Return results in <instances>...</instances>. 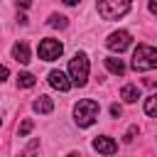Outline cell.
<instances>
[{
	"label": "cell",
	"mask_w": 157,
	"mask_h": 157,
	"mask_svg": "<svg viewBox=\"0 0 157 157\" xmlns=\"http://www.w3.org/2000/svg\"><path fill=\"white\" fill-rule=\"evenodd\" d=\"M34 83H37V78H34V74H29V71H25V74L17 76V86H22V88H32Z\"/></svg>",
	"instance_id": "4fadbf2b"
},
{
	"label": "cell",
	"mask_w": 157,
	"mask_h": 157,
	"mask_svg": "<svg viewBox=\"0 0 157 157\" xmlns=\"http://www.w3.org/2000/svg\"><path fill=\"white\" fill-rule=\"evenodd\" d=\"M147 7H150V12H152V15H157V0H150V5H147Z\"/></svg>",
	"instance_id": "ac0fdd59"
},
{
	"label": "cell",
	"mask_w": 157,
	"mask_h": 157,
	"mask_svg": "<svg viewBox=\"0 0 157 157\" xmlns=\"http://www.w3.org/2000/svg\"><path fill=\"white\" fill-rule=\"evenodd\" d=\"M130 42H132V37H130V32H125V29H118V32H113V34H108V39H105V47L110 49V52H125L128 47H130Z\"/></svg>",
	"instance_id": "8992f818"
},
{
	"label": "cell",
	"mask_w": 157,
	"mask_h": 157,
	"mask_svg": "<svg viewBox=\"0 0 157 157\" xmlns=\"http://www.w3.org/2000/svg\"><path fill=\"white\" fill-rule=\"evenodd\" d=\"M98 113H101V105L93 101V98H83L74 105V120L78 128H88L98 120Z\"/></svg>",
	"instance_id": "6da1fadb"
},
{
	"label": "cell",
	"mask_w": 157,
	"mask_h": 157,
	"mask_svg": "<svg viewBox=\"0 0 157 157\" xmlns=\"http://www.w3.org/2000/svg\"><path fill=\"white\" fill-rule=\"evenodd\" d=\"M69 78L74 81V86H86V81H88V56L83 52L74 54V59L69 61Z\"/></svg>",
	"instance_id": "3957f363"
},
{
	"label": "cell",
	"mask_w": 157,
	"mask_h": 157,
	"mask_svg": "<svg viewBox=\"0 0 157 157\" xmlns=\"http://www.w3.org/2000/svg\"><path fill=\"white\" fill-rule=\"evenodd\" d=\"M49 27L64 29V27H66V17H64V15H52V17H49Z\"/></svg>",
	"instance_id": "9a60e30c"
},
{
	"label": "cell",
	"mask_w": 157,
	"mask_h": 157,
	"mask_svg": "<svg viewBox=\"0 0 157 157\" xmlns=\"http://www.w3.org/2000/svg\"><path fill=\"white\" fill-rule=\"evenodd\" d=\"M12 56H15L20 64H27V61H29V47H27L25 42H17V44L12 47Z\"/></svg>",
	"instance_id": "30bf717a"
},
{
	"label": "cell",
	"mask_w": 157,
	"mask_h": 157,
	"mask_svg": "<svg viewBox=\"0 0 157 157\" xmlns=\"http://www.w3.org/2000/svg\"><path fill=\"white\" fill-rule=\"evenodd\" d=\"M49 86H54V88H59V91H69L71 86H74V81H69L66 78V74H61V71H49Z\"/></svg>",
	"instance_id": "52a82bcc"
},
{
	"label": "cell",
	"mask_w": 157,
	"mask_h": 157,
	"mask_svg": "<svg viewBox=\"0 0 157 157\" xmlns=\"http://www.w3.org/2000/svg\"><path fill=\"white\" fill-rule=\"evenodd\" d=\"M105 69H108L110 74H115V76H123V74H125L123 59H115V56H108V59H105Z\"/></svg>",
	"instance_id": "7c38bea8"
},
{
	"label": "cell",
	"mask_w": 157,
	"mask_h": 157,
	"mask_svg": "<svg viewBox=\"0 0 157 157\" xmlns=\"http://www.w3.org/2000/svg\"><path fill=\"white\" fill-rule=\"evenodd\" d=\"M37 52H39V59H42V61H54V59L61 56L64 44H61L59 39H42Z\"/></svg>",
	"instance_id": "5b68a950"
},
{
	"label": "cell",
	"mask_w": 157,
	"mask_h": 157,
	"mask_svg": "<svg viewBox=\"0 0 157 157\" xmlns=\"http://www.w3.org/2000/svg\"><path fill=\"white\" fill-rule=\"evenodd\" d=\"M132 135H135V128H130V130H128V135H125V142H132Z\"/></svg>",
	"instance_id": "d6986e66"
},
{
	"label": "cell",
	"mask_w": 157,
	"mask_h": 157,
	"mask_svg": "<svg viewBox=\"0 0 157 157\" xmlns=\"http://www.w3.org/2000/svg\"><path fill=\"white\" fill-rule=\"evenodd\" d=\"M132 69L135 71H152L157 69V49L150 44H137L132 54Z\"/></svg>",
	"instance_id": "7a4b0ae2"
},
{
	"label": "cell",
	"mask_w": 157,
	"mask_h": 157,
	"mask_svg": "<svg viewBox=\"0 0 157 157\" xmlns=\"http://www.w3.org/2000/svg\"><path fill=\"white\" fill-rule=\"evenodd\" d=\"M120 113H123V110H120V105H110V115H113V118H118Z\"/></svg>",
	"instance_id": "e0dca14e"
},
{
	"label": "cell",
	"mask_w": 157,
	"mask_h": 157,
	"mask_svg": "<svg viewBox=\"0 0 157 157\" xmlns=\"http://www.w3.org/2000/svg\"><path fill=\"white\" fill-rule=\"evenodd\" d=\"M29 130H32V120H25V123L20 125V137H25Z\"/></svg>",
	"instance_id": "2e32d148"
},
{
	"label": "cell",
	"mask_w": 157,
	"mask_h": 157,
	"mask_svg": "<svg viewBox=\"0 0 157 157\" xmlns=\"http://www.w3.org/2000/svg\"><path fill=\"white\" fill-rule=\"evenodd\" d=\"M145 113L157 118V93H152L150 98H145Z\"/></svg>",
	"instance_id": "5bb4252c"
},
{
	"label": "cell",
	"mask_w": 157,
	"mask_h": 157,
	"mask_svg": "<svg viewBox=\"0 0 157 157\" xmlns=\"http://www.w3.org/2000/svg\"><path fill=\"white\" fill-rule=\"evenodd\" d=\"M17 5H20V7H29V5H32V0H17Z\"/></svg>",
	"instance_id": "ffe728a7"
},
{
	"label": "cell",
	"mask_w": 157,
	"mask_h": 157,
	"mask_svg": "<svg viewBox=\"0 0 157 157\" xmlns=\"http://www.w3.org/2000/svg\"><path fill=\"white\" fill-rule=\"evenodd\" d=\"M98 15L103 20H120L130 10V0H98Z\"/></svg>",
	"instance_id": "277c9868"
},
{
	"label": "cell",
	"mask_w": 157,
	"mask_h": 157,
	"mask_svg": "<svg viewBox=\"0 0 157 157\" xmlns=\"http://www.w3.org/2000/svg\"><path fill=\"white\" fill-rule=\"evenodd\" d=\"M37 113H42V115H47V113H52L54 110V103H52V98L49 96H39L37 101H34V105H32Z\"/></svg>",
	"instance_id": "8fae6325"
},
{
	"label": "cell",
	"mask_w": 157,
	"mask_h": 157,
	"mask_svg": "<svg viewBox=\"0 0 157 157\" xmlns=\"http://www.w3.org/2000/svg\"><path fill=\"white\" fill-rule=\"evenodd\" d=\"M93 150H96V152H103V155H115V152H118V145H115L110 137L103 135V137H96V140H93Z\"/></svg>",
	"instance_id": "ba28073f"
},
{
	"label": "cell",
	"mask_w": 157,
	"mask_h": 157,
	"mask_svg": "<svg viewBox=\"0 0 157 157\" xmlns=\"http://www.w3.org/2000/svg\"><path fill=\"white\" fill-rule=\"evenodd\" d=\"M120 98H123L125 103H135V101L140 98V88H137L135 83H125V86L120 88Z\"/></svg>",
	"instance_id": "9c48e42d"
},
{
	"label": "cell",
	"mask_w": 157,
	"mask_h": 157,
	"mask_svg": "<svg viewBox=\"0 0 157 157\" xmlns=\"http://www.w3.org/2000/svg\"><path fill=\"white\" fill-rule=\"evenodd\" d=\"M64 5H78V0H61Z\"/></svg>",
	"instance_id": "44dd1931"
}]
</instances>
